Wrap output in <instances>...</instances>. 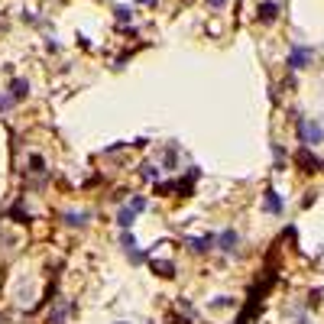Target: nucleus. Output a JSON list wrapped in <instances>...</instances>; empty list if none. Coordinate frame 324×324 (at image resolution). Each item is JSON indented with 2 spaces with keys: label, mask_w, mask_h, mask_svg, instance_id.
<instances>
[{
  "label": "nucleus",
  "mask_w": 324,
  "mask_h": 324,
  "mask_svg": "<svg viewBox=\"0 0 324 324\" xmlns=\"http://www.w3.org/2000/svg\"><path fill=\"white\" fill-rule=\"evenodd\" d=\"M299 139L305 146H318L324 143V124H318V120H308V117H299Z\"/></svg>",
  "instance_id": "f257e3e1"
},
{
  "label": "nucleus",
  "mask_w": 324,
  "mask_h": 324,
  "mask_svg": "<svg viewBox=\"0 0 324 324\" xmlns=\"http://www.w3.org/2000/svg\"><path fill=\"white\" fill-rule=\"evenodd\" d=\"M295 165H299L302 172H308V175H311V172H318V169H324V162L308 150V146H302V150L295 153Z\"/></svg>",
  "instance_id": "f03ea898"
},
{
  "label": "nucleus",
  "mask_w": 324,
  "mask_h": 324,
  "mask_svg": "<svg viewBox=\"0 0 324 324\" xmlns=\"http://www.w3.org/2000/svg\"><path fill=\"white\" fill-rule=\"evenodd\" d=\"M214 247L221 250V253H227V256H233V253H237V247H240V233H237V230L217 233V237H214Z\"/></svg>",
  "instance_id": "7ed1b4c3"
},
{
  "label": "nucleus",
  "mask_w": 324,
  "mask_h": 324,
  "mask_svg": "<svg viewBox=\"0 0 324 324\" xmlns=\"http://www.w3.org/2000/svg\"><path fill=\"white\" fill-rule=\"evenodd\" d=\"M311 55H314V52H311L308 46H292V52H288V68H292V72H299V68H308Z\"/></svg>",
  "instance_id": "20e7f679"
},
{
  "label": "nucleus",
  "mask_w": 324,
  "mask_h": 324,
  "mask_svg": "<svg viewBox=\"0 0 324 324\" xmlns=\"http://www.w3.org/2000/svg\"><path fill=\"white\" fill-rule=\"evenodd\" d=\"M282 198H279V191H273V188H266V195H262V211L266 214H282Z\"/></svg>",
  "instance_id": "39448f33"
},
{
  "label": "nucleus",
  "mask_w": 324,
  "mask_h": 324,
  "mask_svg": "<svg viewBox=\"0 0 324 324\" xmlns=\"http://www.w3.org/2000/svg\"><path fill=\"white\" fill-rule=\"evenodd\" d=\"M188 250L191 253H208V250H214V233H204V237H188Z\"/></svg>",
  "instance_id": "423d86ee"
},
{
  "label": "nucleus",
  "mask_w": 324,
  "mask_h": 324,
  "mask_svg": "<svg viewBox=\"0 0 324 324\" xmlns=\"http://www.w3.org/2000/svg\"><path fill=\"white\" fill-rule=\"evenodd\" d=\"M68 311H72V305H68V302H58V305H52V311H49V324H65Z\"/></svg>",
  "instance_id": "0eeeda50"
},
{
  "label": "nucleus",
  "mask_w": 324,
  "mask_h": 324,
  "mask_svg": "<svg viewBox=\"0 0 324 324\" xmlns=\"http://www.w3.org/2000/svg\"><path fill=\"white\" fill-rule=\"evenodd\" d=\"M26 94H30V81H26V78H13V81H10V98H13V104L23 101Z\"/></svg>",
  "instance_id": "6e6552de"
},
{
  "label": "nucleus",
  "mask_w": 324,
  "mask_h": 324,
  "mask_svg": "<svg viewBox=\"0 0 324 324\" xmlns=\"http://www.w3.org/2000/svg\"><path fill=\"white\" fill-rule=\"evenodd\" d=\"M87 221H91V211H65L68 227H87Z\"/></svg>",
  "instance_id": "1a4fd4ad"
},
{
  "label": "nucleus",
  "mask_w": 324,
  "mask_h": 324,
  "mask_svg": "<svg viewBox=\"0 0 324 324\" xmlns=\"http://www.w3.org/2000/svg\"><path fill=\"white\" fill-rule=\"evenodd\" d=\"M133 221H136V211L130 204H124L117 211V224H120V230H130V227H133Z\"/></svg>",
  "instance_id": "9d476101"
},
{
  "label": "nucleus",
  "mask_w": 324,
  "mask_h": 324,
  "mask_svg": "<svg viewBox=\"0 0 324 324\" xmlns=\"http://www.w3.org/2000/svg\"><path fill=\"white\" fill-rule=\"evenodd\" d=\"M276 16H279V4H273V0L259 4V23H273Z\"/></svg>",
  "instance_id": "9b49d317"
},
{
  "label": "nucleus",
  "mask_w": 324,
  "mask_h": 324,
  "mask_svg": "<svg viewBox=\"0 0 324 324\" xmlns=\"http://www.w3.org/2000/svg\"><path fill=\"white\" fill-rule=\"evenodd\" d=\"M153 269H156V276H162V279H172L175 276V262H169V259H156Z\"/></svg>",
  "instance_id": "f8f14e48"
},
{
  "label": "nucleus",
  "mask_w": 324,
  "mask_h": 324,
  "mask_svg": "<svg viewBox=\"0 0 324 324\" xmlns=\"http://www.w3.org/2000/svg\"><path fill=\"white\" fill-rule=\"evenodd\" d=\"M139 175H143L146 182H159V175H162V169H156V165H150V162H143V165H139Z\"/></svg>",
  "instance_id": "ddd939ff"
},
{
  "label": "nucleus",
  "mask_w": 324,
  "mask_h": 324,
  "mask_svg": "<svg viewBox=\"0 0 324 324\" xmlns=\"http://www.w3.org/2000/svg\"><path fill=\"white\" fill-rule=\"evenodd\" d=\"M175 159H179V146H169V150H165V156H162V165L165 169H175Z\"/></svg>",
  "instance_id": "4468645a"
},
{
  "label": "nucleus",
  "mask_w": 324,
  "mask_h": 324,
  "mask_svg": "<svg viewBox=\"0 0 324 324\" xmlns=\"http://www.w3.org/2000/svg\"><path fill=\"white\" fill-rule=\"evenodd\" d=\"M127 204H130V208H133V211H136V214H143V211H146V204H150V201H146L143 195H133V198H130V201H127Z\"/></svg>",
  "instance_id": "2eb2a0df"
},
{
  "label": "nucleus",
  "mask_w": 324,
  "mask_h": 324,
  "mask_svg": "<svg viewBox=\"0 0 324 324\" xmlns=\"http://www.w3.org/2000/svg\"><path fill=\"white\" fill-rule=\"evenodd\" d=\"M233 305H237V302H233L230 295H221V299H214V302H211V308H233Z\"/></svg>",
  "instance_id": "dca6fc26"
},
{
  "label": "nucleus",
  "mask_w": 324,
  "mask_h": 324,
  "mask_svg": "<svg viewBox=\"0 0 324 324\" xmlns=\"http://www.w3.org/2000/svg\"><path fill=\"white\" fill-rule=\"evenodd\" d=\"M30 165H33L30 172H36V175H42V172H46V162H42V156H30Z\"/></svg>",
  "instance_id": "f3484780"
},
{
  "label": "nucleus",
  "mask_w": 324,
  "mask_h": 324,
  "mask_svg": "<svg viewBox=\"0 0 324 324\" xmlns=\"http://www.w3.org/2000/svg\"><path fill=\"white\" fill-rule=\"evenodd\" d=\"M120 240H124V250H127V253H130V250H136V233L124 230V237H120Z\"/></svg>",
  "instance_id": "a211bd4d"
},
{
  "label": "nucleus",
  "mask_w": 324,
  "mask_h": 324,
  "mask_svg": "<svg viewBox=\"0 0 324 324\" xmlns=\"http://www.w3.org/2000/svg\"><path fill=\"white\" fill-rule=\"evenodd\" d=\"M113 13H117V20H120V23H130V20H133V10H130V7H117Z\"/></svg>",
  "instance_id": "6ab92c4d"
},
{
  "label": "nucleus",
  "mask_w": 324,
  "mask_h": 324,
  "mask_svg": "<svg viewBox=\"0 0 324 324\" xmlns=\"http://www.w3.org/2000/svg\"><path fill=\"white\" fill-rule=\"evenodd\" d=\"M10 107H13V98H10V94H0V113L10 110Z\"/></svg>",
  "instance_id": "aec40b11"
},
{
  "label": "nucleus",
  "mask_w": 324,
  "mask_h": 324,
  "mask_svg": "<svg viewBox=\"0 0 324 324\" xmlns=\"http://www.w3.org/2000/svg\"><path fill=\"white\" fill-rule=\"evenodd\" d=\"M224 4H227V0H208V7H211V10H221Z\"/></svg>",
  "instance_id": "412c9836"
},
{
  "label": "nucleus",
  "mask_w": 324,
  "mask_h": 324,
  "mask_svg": "<svg viewBox=\"0 0 324 324\" xmlns=\"http://www.w3.org/2000/svg\"><path fill=\"white\" fill-rule=\"evenodd\" d=\"M139 4H153V0H139Z\"/></svg>",
  "instance_id": "4be33fe9"
},
{
  "label": "nucleus",
  "mask_w": 324,
  "mask_h": 324,
  "mask_svg": "<svg viewBox=\"0 0 324 324\" xmlns=\"http://www.w3.org/2000/svg\"><path fill=\"white\" fill-rule=\"evenodd\" d=\"M117 324H127V321H117Z\"/></svg>",
  "instance_id": "5701e85b"
}]
</instances>
